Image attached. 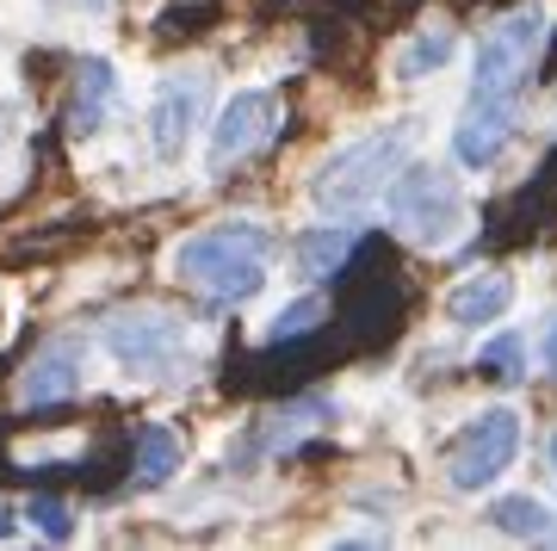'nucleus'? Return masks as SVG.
Instances as JSON below:
<instances>
[{
    "label": "nucleus",
    "mask_w": 557,
    "mask_h": 551,
    "mask_svg": "<svg viewBox=\"0 0 557 551\" xmlns=\"http://www.w3.org/2000/svg\"><path fill=\"white\" fill-rule=\"evenodd\" d=\"M267 255H273V236L260 223H218V230L180 242L174 273L218 304H248L267 285Z\"/></svg>",
    "instance_id": "obj_1"
},
{
    "label": "nucleus",
    "mask_w": 557,
    "mask_h": 551,
    "mask_svg": "<svg viewBox=\"0 0 557 551\" xmlns=\"http://www.w3.org/2000/svg\"><path fill=\"white\" fill-rule=\"evenodd\" d=\"M409 149H416V124H384V131H366V137H354L347 149H335V156L317 168L310 198H317L329 217L366 211V205L384 198V186L397 180V168L409 161Z\"/></svg>",
    "instance_id": "obj_2"
},
{
    "label": "nucleus",
    "mask_w": 557,
    "mask_h": 551,
    "mask_svg": "<svg viewBox=\"0 0 557 551\" xmlns=\"http://www.w3.org/2000/svg\"><path fill=\"white\" fill-rule=\"evenodd\" d=\"M384 205H391V223H397L409 242H421V248L458 242L465 217H471L465 180H458L453 168H409V161H403L397 180L384 186Z\"/></svg>",
    "instance_id": "obj_3"
},
{
    "label": "nucleus",
    "mask_w": 557,
    "mask_h": 551,
    "mask_svg": "<svg viewBox=\"0 0 557 551\" xmlns=\"http://www.w3.org/2000/svg\"><path fill=\"white\" fill-rule=\"evenodd\" d=\"M539 50H545V13L539 7H520L502 25H490V38L478 50V87H471V99L520 106V94H527V81L539 69Z\"/></svg>",
    "instance_id": "obj_4"
},
{
    "label": "nucleus",
    "mask_w": 557,
    "mask_h": 551,
    "mask_svg": "<svg viewBox=\"0 0 557 551\" xmlns=\"http://www.w3.org/2000/svg\"><path fill=\"white\" fill-rule=\"evenodd\" d=\"M515 458H520V409H483L453 433V446H446V483L458 495H478Z\"/></svg>",
    "instance_id": "obj_5"
},
{
    "label": "nucleus",
    "mask_w": 557,
    "mask_h": 551,
    "mask_svg": "<svg viewBox=\"0 0 557 551\" xmlns=\"http://www.w3.org/2000/svg\"><path fill=\"white\" fill-rule=\"evenodd\" d=\"M100 341L131 378H161L186 359V322L168 310H119L100 329Z\"/></svg>",
    "instance_id": "obj_6"
},
{
    "label": "nucleus",
    "mask_w": 557,
    "mask_h": 551,
    "mask_svg": "<svg viewBox=\"0 0 557 551\" xmlns=\"http://www.w3.org/2000/svg\"><path fill=\"white\" fill-rule=\"evenodd\" d=\"M278 124H285L278 94H267V87L230 94L223 112H218V124H211V156H205V168H211V174H230L236 161H248L255 149H267V143L278 137Z\"/></svg>",
    "instance_id": "obj_7"
},
{
    "label": "nucleus",
    "mask_w": 557,
    "mask_h": 551,
    "mask_svg": "<svg viewBox=\"0 0 557 551\" xmlns=\"http://www.w3.org/2000/svg\"><path fill=\"white\" fill-rule=\"evenodd\" d=\"M205 87H211V81H205L199 69H180V75H168L156 87V99H149V149H156L161 161L186 156V143H193V131H199V119H205Z\"/></svg>",
    "instance_id": "obj_8"
},
{
    "label": "nucleus",
    "mask_w": 557,
    "mask_h": 551,
    "mask_svg": "<svg viewBox=\"0 0 557 551\" xmlns=\"http://www.w3.org/2000/svg\"><path fill=\"white\" fill-rule=\"evenodd\" d=\"M520 131V106H496V99H471L465 106V119H458L453 131V149L465 168H496L502 149L515 143Z\"/></svg>",
    "instance_id": "obj_9"
},
{
    "label": "nucleus",
    "mask_w": 557,
    "mask_h": 551,
    "mask_svg": "<svg viewBox=\"0 0 557 551\" xmlns=\"http://www.w3.org/2000/svg\"><path fill=\"white\" fill-rule=\"evenodd\" d=\"M81 391V341H50L20 372V409H62Z\"/></svg>",
    "instance_id": "obj_10"
},
{
    "label": "nucleus",
    "mask_w": 557,
    "mask_h": 551,
    "mask_svg": "<svg viewBox=\"0 0 557 551\" xmlns=\"http://www.w3.org/2000/svg\"><path fill=\"white\" fill-rule=\"evenodd\" d=\"M508 304H515V279L508 273H471L446 292V322H453V329H483V322H496Z\"/></svg>",
    "instance_id": "obj_11"
},
{
    "label": "nucleus",
    "mask_w": 557,
    "mask_h": 551,
    "mask_svg": "<svg viewBox=\"0 0 557 551\" xmlns=\"http://www.w3.org/2000/svg\"><path fill=\"white\" fill-rule=\"evenodd\" d=\"M112 99H119V75H112V62H81L75 69V94H69V112H62V124L75 131V137H94L100 131V119L112 112Z\"/></svg>",
    "instance_id": "obj_12"
},
{
    "label": "nucleus",
    "mask_w": 557,
    "mask_h": 551,
    "mask_svg": "<svg viewBox=\"0 0 557 551\" xmlns=\"http://www.w3.org/2000/svg\"><path fill=\"white\" fill-rule=\"evenodd\" d=\"M292 255H298V273L304 279H329L347 267V255H354V230H341V223H317V230H304L298 242H292Z\"/></svg>",
    "instance_id": "obj_13"
},
{
    "label": "nucleus",
    "mask_w": 557,
    "mask_h": 551,
    "mask_svg": "<svg viewBox=\"0 0 557 551\" xmlns=\"http://www.w3.org/2000/svg\"><path fill=\"white\" fill-rule=\"evenodd\" d=\"M490 527L508 532V539H552L557 521L545 502H533V495H502V502H490Z\"/></svg>",
    "instance_id": "obj_14"
},
{
    "label": "nucleus",
    "mask_w": 557,
    "mask_h": 551,
    "mask_svg": "<svg viewBox=\"0 0 557 551\" xmlns=\"http://www.w3.org/2000/svg\"><path fill=\"white\" fill-rule=\"evenodd\" d=\"M453 25H428V32H416V38L397 50V81H421L434 75V69H446L453 62Z\"/></svg>",
    "instance_id": "obj_15"
},
{
    "label": "nucleus",
    "mask_w": 557,
    "mask_h": 551,
    "mask_svg": "<svg viewBox=\"0 0 557 551\" xmlns=\"http://www.w3.org/2000/svg\"><path fill=\"white\" fill-rule=\"evenodd\" d=\"M180 472V440L174 428H161V421H149V428L137 433V483H168V477Z\"/></svg>",
    "instance_id": "obj_16"
},
{
    "label": "nucleus",
    "mask_w": 557,
    "mask_h": 551,
    "mask_svg": "<svg viewBox=\"0 0 557 551\" xmlns=\"http://www.w3.org/2000/svg\"><path fill=\"white\" fill-rule=\"evenodd\" d=\"M478 366L490 378H502V384H520L527 378V347H520V335H496V341H483Z\"/></svg>",
    "instance_id": "obj_17"
},
{
    "label": "nucleus",
    "mask_w": 557,
    "mask_h": 551,
    "mask_svg": "<svg viewBox=\"0 0 557 551\" xmlns=\"http://www.w3.org/2000/svg\"><path fill=\"white\" fill-rule=\"evenodd\" d=\"M322 316H329V304L322 297H298V304H285V310L273 316V329H267V341H298V335H310Z\"/></svg>",
    "instance_id": "obj_18"
},
{
    "label": "nucleus",
    "mask_w": 557,
    "mask_h": 551,
    "mask_svg": "<svg viewBox=\"0 0 557 551\" xmlns=\"http://www.w3.org/2000/svg\"><path fill=\"white\" fill-rule=\"evenodd\" d=\"M25 514H32L50 539H69V532H75V514H69V502H57V495H32V509Z\"/></svg>",
    "instance_id": "obj_19"
},
{
    "label": "nucleus",
    "mask_w": 557,
    "mask_h": 551,
    "mask_svg": "<svg viewBox=\"0 0 557 551\" xmlns=\"http://www.w3.org/2000/svg\"><path fill=\"white\" fill-rule=\"evenodd\" d=\"M539 359H545V372H557V310L545 316V335H539Z\"/></svg>",
    "instance_id": "obj_20"
},
{
    "label": "nucleus",
    "mask_w": 557,
    "mask_h": 551,
    "mask_svg": "<svg viewBox=\"0 0 557 551\" xmlns=\"http://www.w3.org/2000/svg\"><path fill=\"white\" fill-rule=\"evenodd\" d=\"M545 477H552V490H557V428L545 433Z\"/></svg>",
    "instance_id": "obj_21"
},
{
    "label": "nucleus",
    "mask_w": 557,
    "mask_h": 551,
    "mask_svg": "<svg viewBox=\"0 0 557 551\" xmlns=\"http://www.w3.org/2000/svg\"><path fill=\"white\" fill-rule=\"evenodd\" d=\"M13 119H20V112H13V106H7V99H0V149H7V143H13Z\"/></svg>",
    "instance_id": "obj_22"
},
{
    "label": "nucleus",
    "mask_w": 557,
    "mask_h": 551,
    "mask_svg": "<svg viewBox=\"0 0 557 551\" xmlns=\"http://www.w3.org/2000/svg\"><path fill=\"white\" fill-rule=\"evenodd\" d=\"M50 7H87V13H106L112 0H50Z\"/></svg>",
    "instance_id": "obj_23"
},
{
    "label": "nucleus",
    "mask_w": 557,
    "mask_h": 551,
    "mask_svg": "<svg viewBox=\"0 0 557 551\" xmlns=\"http://www.w3.org/2000/svg\"><path fill=\"white\" fill-rule=\"evenodd\" d=\"M7 532H13V514H7V509H0V539H7Z\"/></svg>",
    "instance_id": "obj_24"
}]
</instances>
